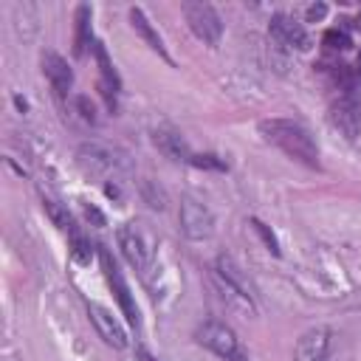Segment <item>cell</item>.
Listing matches in <instances>:
<instances>
[{
    "label": "cell",
    "instance_id": "5bb4252c",
    "mask_svg": "<svg viewBox=\"0 0 361 361\" xmlns=\"http://www.w3.org/2000/svg\"><path fill=\"white\" fill-rule=\"evenodd\" d=\"M153 141H156V147L161 149V153H164L167 158H172V161H187V164H189V158L195 156L192 149H189V144H187V138L180 136L178 130L161 127V130L153 133Z\"/></svg>",
    "mask_w": 361,
    "mask_h": 361
},
{
    "label": "cell",
    "instance_id": "44dd1931",
    "mask_svg": "<svg viewBox=\"0 0 361 361\" xmlns=\"http://www.w3.org/2000/svg\"><path fill=\"white\" fill-rule=\"evenodd\" d=\"M189 164L198 167V169H212V172H226L229 169V164L220 156H212V153H198V156L189 158Z\"/></svg>",
    "mask_w": 361,
    "mask_h": 361
},
{
    "label": "cell",
    "instance_id": "603a6c76",
    "mask_svg": "<svg viewBox=\"0 0 361 361\" xmlns=\"http://www.w3.org/2000/svg\"><path fill=\"white\" fill-rule=\"evenodd\" d=\"M251 226H254V231L260 234V240H262V243H265V249L271 251V254H274V257H280V243H277V237H274V231H271L262 220H251Z\"/></svg>",
    "mask_w": 361,
    "mask_h": 361
},
{
    "label": "cell",
    "instance_id": "cb8c5ba5",
    "mask_svg": "<svg viewBox=\"0 0 361 361\" xmlns=\"http://www.w3.org/2000/svg\"><path fill=\"white\" fill-rule=\"evenodd\" d=\"M76 107H79V113H82L85 122H90V125L96 122V107H94V102H90L87 96H76Z\"/></svg>",
    "mask_w": 361,
    "mask_h": 361
},
{
    "label": "cell",
    "instance_id": "30bf717a",
    "mask_svg": "<svg viewBox=\"0 0 361 361\" xmlns=\"http://www.w3.org/2000/svg\"><path fill=\"white\" fill-rule=\"evenodd\" d=\"M40 63H43V74H45V79L51 82L54 94H56V96H68V90H71V85H74V71H71V65H68L56 51H51V48L43 51Z\"/></svg>",
    "mask_w": 361,
    "mask_h": 361
},
{
    "label": "cell",
    "instance_id": "ffe728a7",
    "mask_svg": "<svg viewBox=\"0 0 361 361\" xmlns=\"http://www.w3.org/2000/svg\"><path fill=\"white\" fill-rule=\"evenodd\" d=\"M71 260L79 262V265H87L94 260V249H90V240H85L82 234H71Z\"/></svg>",
    "mask_w": 361,
    "mask_h": 361
},
{
    "label": "cell",
    "instance_id": "d6986e66",
    "mask_svg": "<svg viewBox=\"0 0 361 361\" xmlns=\"http://www.w3.org/2000/svg\"><path fill=\"white\" fill-rule=\"evenodd\" d=\"M141 198L149 203V209H158V212H164V209H167V192L156 184V180H144V184H141Z\"/></svg>",
    "mask_w": 361,
    "mask_h": 361
},
{
    "label": "cell",
    "instance_id": "3957f363",
    "mask_svg": "<svg viewBox=\"0 0 361 361\" xmlns=\"http://www.w3.org/2000/svg\"><path fill=\"white\" fill-rule=\"evenodd\" d=\"M76 161L87 175H102V178H110V175L116 178L118 172L127 169L125 156L116 153V149L102 147V144H82L76 153Z\"/></svg>",
    "mask_w": 361,
    "mask_h": 361
},
{
    "label": "cell",
    "instance_id": "52a82bcc",
    "mask_svg": "<svg viewBox=\"0 0 361 361\" xmlns=\"http://www.w3.org/2000/svg\"><path fill=\"white\" fill-rule=\"evenodd\" d=\"M330 125L350 141L361 133V102L355 99L353 90H344V94L330 105Z\"/></svg>",
    "mask_w": 361,
    "mask_h": 361
},
{
    "label": "cell",
    "instance_id": "5b68a950",
    "mask_svg": "<svg viewBox=\"0 0 361 361\" xmlns=\"http://www.w3.org/2000/svg\"><path fill=\"white\" fill-rule=\"evenodd\" d=\"M195 339H198V344H203L206 350H212L220 358H229V361L240 358V344H237L234 330L223 322H203L195 330Z\"/></svg>",
    "mask_w": 361,
    "mask_h": 361
},
{
    "label": "cell",
    "instance_id": "2e32d148",
    "mask_svg": "<svg viewBox=\"0 0 361 361\" xmlns=\"http://www.w3.org/2000/svg\"><path fill=\"white\" fill-rule=\"evenodd\" d=\"M130 25L136 28V34L149 45V48H153V51H158L164 59H167V63H172V59H169V54H167V48H164V40H161V34L156 32V28H153V23H149L147 20V14L141 12V9H130Z\"/></svg>",
    "mask_w": 361,
    "mask_h": 361
},
{
    "label": "cell",
    "instance_id": "9a60e30c",
    "mask_svg": "<svg viewBox=\"0 0 361 361\" xmlns=\"http://www.w3.org/2000/svg\"><path fill=\"white\" fill-rule=\"evenodd\" d=\"M215 274L226 282V285H231L237 293H243L246 299H254V288H251V282H249V277L240 271L237 265H234V260L231 257H218V265H215Z\"/></svg>",
    "mask_w": 361,
    "mask_h": 361
},
{
    "label": "cell",
    "instance_id": "8fae6325",
    "mask_svg": "<svg viewBox=\"0 0 361 361\" xmlns=\"http://www.w3.org/2000/svg\"><path fill=\"white\" fill-rule=\"evenodd\" d=\"M271 34H274L282 45H291L296 51H308L311 48V37L305 32V25L293 20L291 14H274L271 17Z\"/></svg>",
    "mask_w": 361,
    "mask_h": 361
},
{
    "label": "cell",
    "instance_id": "4fadbf2b",
    "mask_svg": "<svg viewBox=\"0 0 361 361\" xmlns=\"http://www.w3.org/2000/svg\"><path fill=\"white\" fill-rule=\"evenodd\" d=\"M94 54H96V63H99V71H102V96L107 102L110 110H116V94H118V87H122V79H118L113 63H110V56H107V48L102 43H94Z\"/></svg>",
    "mask_w": 361,
    "mask_h": 361
},
{
    "label": "cell",
    "instance_id": "e0dca14e",
    "mask_svg": "<svg viewBox=\"0 0 361 361\" xmlns=\"http://www.w3.org/2000/svg\"><path fill=\"white\" fill-rule=\"evenodd\" d=\"M87 45H94V32H90V6L76 9V34H74V51L85 54Z\"/></svg>",
    "mask_w": 361,
    "mask_h": 361
},
{
    "label": "cell",
    "instance_id": "f1b7e54d",
    "mask_svg": "<svg viewBox=\"0 0 361 361\" xmlns=\"http://www.w3.org/2000/svg\"><path fill=\"white\" fill-rule=\"evenodd\" d=\"M237 361H246V358H237Z\"/></svg>",
    "mask_w": 361,
    "mask_h": 361
},
{
    "label": "cell",
    "instance_id": "6da1fadb",
    "mask_svg": "<svg viewBox=\"0 0 361 361\" xmlns=\"http://www.w3.org/2000/svg\"><path fill=\"white\" fill-rule=\"evenodd\" d=\"M260 133L268 144L280 147L282 153L305 167H319V147L313 141V136L291 118H265L260 122Z\"/></svg>",
    "mask_w": 361,
    "mask_h": 361
},
{
    "label": "cell",
    "instance_id": "ac0fdd59",
    "mask_svg": "<svg viewBox=\"0 0 361 361\" xmlns=\"http://www.w3.org/2000/svg\"><path fill=\"white\" fill-rule=\"evenodd\" d=\"M43 209H45V215L51 218V223L56 229H63V231H71L74 234V218L71 212L63 206V203H56V200H43Z\"/></svg>",
    "mask_w": 361,
    "mask_h": 361
},
{
    "label": "cell",
    "instance_id": "f546056e",
    "mask_svg": "<svg viewBox=\"0 0 361 361\" xmlns=\"http://www.w3.org/2000/svg\"><path fill=\"white\" fill-rule=\"evenodd\" d=\"M358 20H361V14H358Z\"/></svg>",
    "mask_w": 361,
    "mask_h": 361
},
{
    "label": "cell",
    "instance_id": "7a4b0ae2",
    "mask_svg": "<svg viewBox=\"0 0 361 361\" xmlns=\"http://www.w3.org/2000/svg\"><path fill=\"white\" fill-rule=\"evenodd\" d=\"M180 12H184L192 34L198 40H203L206 45H218L220 37H223V23H220V14L215 12L212 3H203V0H187L184 6H180Z\"/></svg>",
    "mask_w": 361,
    "mask_h": 361
},
{
    "label": "cell",
    "instance_id": "484cf974",
    "mask_svg": "<svg viewBox=\"0 0 361 361\" xmlns=\"http://www.w3.org/2000/svg\"><path fill=\"white\" fill-rule=\"evenodd\" d=\"M324 14H327V6H324V3H313V6H308V20H311V23L322 20Z\"/></svg>",
    "mask_w": 361,
    "mask_h": 361
},
{
    "label": "cell",
    "instance_id": "4316f807",
    "mask_svg": "<svg viewBox=\"0 0 361 361\" xmlns=\"http://www.w3.org/2000/svg\"><path fill=\"white\" fill-rule=\"evenodd\" d=\"M136 361H158V358L149 353L147 347H136Z\"/></svg>",
    "mask_w": 361,
    "mask_h": 361
},
{
    "label": "cell",
    "instance_id": "9c48e42d",
    "mask_svg": "<svg viewBox=\"0 0 361 361\" xmlns=\"http://www.w3.org/2000/svg\"><path fill=\"white\" fill-rule=\"evenodd\" d=\"M87 316H90V322H94L96 333L102 336L105 344H110L113 350H125V347H127V333H125V327L118 324V319H116L107 308H102V305H96V302H90V305H87Z\"/></svg>",
    "mask_w": 361,
    "mask_h": 361
},
{
    "label": "cell",
    "instance_id": "7c38bea8",
    "mask_svg": "<svg viewBox=\"0 0 361 361\" xmlns=\"http://www.w3.org/2000/svg\"><path fill=\"white\" fill-rule=\"evenodd\" d=\"M330 350V330L327 327H313L308 333H302V339L296 342L293 350V361H324Z\"/></svg>",
    "mask_w": 361,
    "mask_h": 361
},
{
    "label": "cell",
    "instance_id": "ba28073f",
    "mask_svg": "<svg viewBox=\"0 0 361 361\" xmlns=\"http://www.w3.org/2000/svg\"><path fill=\"white\" fill-rule=\"evenodd\" d=\"M180 231H184L189 240H206L215 231V218L209 212V206L187 198L180 203Z\"/></svg>",
    "mask_w": 361,
    "mask_h": 361
},
{
    "label": "cell",
    "instance_id": "277c9868",
    "mask_svg": "<svg viewBox=\"0 0 361 361\" xmlns=\"http://www.w3.org/2000/svg\"><path fill=\"white\" fill-rule=\"evenodd\" d=\"M118 246H122V254L127 257V262L141 271V274H147L149 268H153V240H149L136 223H125L122 229H118Z\"/></svg>",
    "mask_w": 361,
    "mask_h": 361
},
{
    "label": "cell",
    "instance_id": "83f0119b",
    "mask_svg": "<svg viewBox=\"0 0 361 361\" xmlns=\"http://www.w3.org/2000/svg\"><path fill=\"white\" fill-rule=\"evenodd\" d=\"M105 195H107V198H122V192H118L116 184H107V187H105Z\"/></svg>",
    "mask_w": 361,
    "mask_h": 361
},
{
    "label": "cell",
    "instance_id": "8992f818",
    "mask_svg": "<svg viewBox=\"0 0 361 361\" xmlns=\"http://www.w3.org/2000/svg\"><path fill=\"white\" fill-rule=\"evenodd\" d=\"M99 260H102L105 280H107V285L113 288V293H116V299H118V308L125 311V316H127V322H130L133 327H138V324H141V316H138L136 299H133V293H130V288H127V282H125V277H122V271H118V265L113 262V257H110L107 249L99 251Z\"/></svg>",
    "mask_w": 361,
    "mask_h": 361
},
{
    "label": "cell",
    "instance_id": "d4e9b609",
    "mask_svg": "<svg viewBox=\"0 0 361 361\" xmlns=\"http://www.w3.org/2000/svg\"><path fill=\"white\" fill-rule=\"evenodd\" d=\"M82 212H85V218H87L90 223H94V226H105V223H107L105 215L99 212V209H96L94 203H85V206H82Z\"/></svg>",
    "mask_w": 361,
    "mask_h": 361
},
{
    "label": "cell",
    "instance_id": "7402d4cb",
    "mask_svg": "<svg viewBox=\"0 0 361 361\" xmlns=\"http://www.w3.org/2000/svg\"><path fill=\"white\" fill-rule=\"evenodd\" d=\"M324 45L333 48V51H347L353 45V40L344 28H330V32H324Z\"/></svg>",
    "mask_w": 361,
    "mask_h": 361
}]
</instances>
